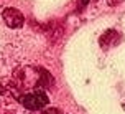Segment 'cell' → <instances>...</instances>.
<instances>
[{
	"label": "cell",
	"mask_w": 125,
	"mask_h": 114,
	"mask_svg": "<svg viewBox=\"0 0 125 114\" xmlns=\"http://www.w3.org/2000/svg\"><path fill=\"white\" fill-rule=\"evenodd\" d=\"M2 17H3V22L8 28H21L23 23H25V17L23 13L20 12L18 8H13V7H8L2 12Z\"/></svg>",
	"instance_id": "obj_2"
},
{
	"label": "cell",
	"mask_w": 125,
	"mask_h": 114,
	"mask_svg": "<svg viewBox=\"0 0 125 114\" xmlns=\"http://www.w3.org/2000/svg\"><path fill=\"white\" fill-rule=\"evenodd\" d=\"M44 114H62V111H59V109H56V108H50V109L44 111Z\"/></svg>",
	"instance_id": "obj_4"
},
{
	"label": "cell",
	"mask_w": 125,
	"mask_h": 114,
	"mask_svg": "<svg viewBox=\"0 0 125 114\" xmlns=\"http://www.w3.org/2000/svg\"><path fill=\"white\" fill-rule=\"evenodd\" d=\"M89 2H91V0H79V2H77V7H79V10H82V8H84V7L89 3Z\"/></svg>",
	"instance_id": "obj_5"
},
{
	"label": "cell",
	"mask_w": 125,
	"mask_h": 114,
	"mask_svg": "<svg viewBox=\"0 0 125 114\" xmlns=\"http://www.w3.org/2000/svg\"><path fill=\"white\" fill-rule=\"evenodd\" d=\"M21 104L25 106L26 109H30V111H40V109H43L48 102H50V98L46 93L43 91H35V93H30V94H25L21 99Z\"/></svg>",
	"instance_id": "obj_1"
},
{
	"label": "cell",
	"mask_w": 125,
	"mask_h": 114,
	"mask_svg": "<svg viewBox=\"0 0 125 114\" xmlns=\"http://www.w3.org/2000/svg\"><path fill=\"white\" fill-rule=\"evenodd\" d=\"M3 91H5V89H3V86L0 84V94H3Z\"/></svg>",
	"instance_id": "obj_7"
},
{
	"label": "cell",
	"mask_w": 125,
	"mask_h": 114,
	"mask_svg": "<svg viewBox=\"0 0 125 114\" xmlns=\"http://www.w3.org/2000/svg\"><path fill=\"white\" fill-rule=\"evenodd\" d=\"M120 0H109V5H117Z\"/></svg>",
	"instance_id": "obj_6"
},
{
	"label": "cell",
	"mask_w": 125,
	"mask_h": 114,
	"mask_svg": "<svg viewBox=\"0 0 125 114\" xmlns=\"http://www.w3.org/2000/svg\"><path fill=\"white\" fill-rule=\"evenodd\" d=\"M119 43H120V35L114 28L104 32V35L99 38V45H100L102 50H109L110 46H115V45H119Z\"/></svg>",
	"instance_id": "obj_3"
}]
</instances>
